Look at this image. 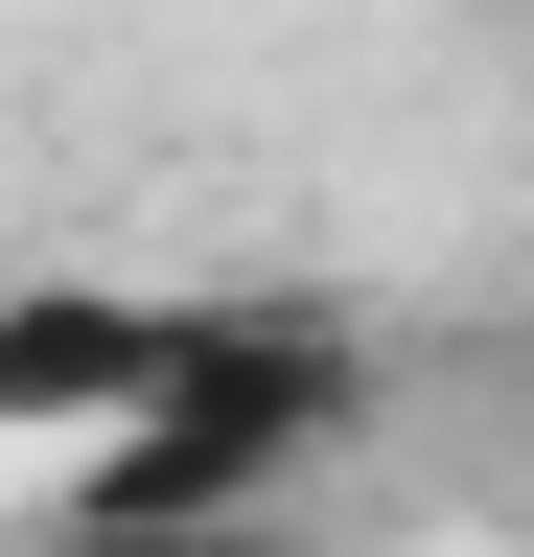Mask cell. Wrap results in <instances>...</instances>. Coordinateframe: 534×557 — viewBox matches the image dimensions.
<instances>
[{
    "label": "cell",
    "instance_id": "1",
    "mask_svg": "<svg viewBox=\"0 0 534 557\" xmlns=\"http://www.w3.org/2000/svg\"><path fill=\"white\" fill-rule=\"evenodd\" d=\"M233 302H256V278H0V442H24V465H94L116 418H163L233 348Z\"/></svg>",
    "mask_w": 534,
    "mask_h": 557
},
{
    "label": "cell",
    "instance_id": "2",
    "mask_svg": "<svg viewBox=\"0 0 534 557\" xmlns=\"http://www.w3.org/2000/svg\"><path fill=\"white\" fill-rule=\"evenodd\" d=\"M47 557H280V534H47Z\"/></svg>",
    "mask_w": 534,
    "mask_h": 557
}]
</instances>
